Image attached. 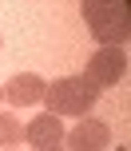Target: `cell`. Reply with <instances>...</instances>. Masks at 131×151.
<instances>
[{"label":"cell","instance_id":"1","mask_svg":"<svg viewBox=\"0 0 131 151\" xmlns=\"http://www.w3.org/2000/svg\"><path fill=\"white\" fill-rule=\"evenodd\" d=\"M79 12H84L87 32H92L103 48H119L127 40V32H131V4L127 0H115V4H95L92 0V4H84Z\"/></svg>","mask_w":131,"mask_h":151},{"label":"cell","instance_id":"2","mask_svg":"<svg viewBox=\"0 0 131 151\" xmlns=\"http://www.w3.org/2000/svg\"><path fill=\"white\" fill-rule=\"evenodd\" d=\"M44 99H48V107H52L56 119H60V115H87L95 107V99H100V88H95L87 76H64L52 88H44Z\"/></svg>","mask_w":131,"mask_h":151},{"label":"cell","instance_id":"3","mask_svg":"<svg viewBox=\"0 0 131 151\" xmlns=\"http://www.w3.org/2000/svg\"><path fill=\"white\" fill-rule=\"evenodd\" d=\"M127 76V56L123 48H100V52L92 56V64H87V80L95 83V88H115L119 80Z\"/></svg>","mask_w":131,"mask_h":151},{"label":"cell","instance_id":"4","mask_svg":"<svg viewBox=\"0 0 131 151\" xmlns=\"http://www.w3.org/2000/svg\"><path fill=\"white\" fill-rule=\"evenodd\" d=\"M107 143H111V127L103 119H92V115H84V119L64 135V147L68 151H103Z\"/></svg>","mask_w":131,"mask_h":151},{"label":"cell","instance_id":"5","mask_svg":"<svg viewBox=\"0 0 131 151\" xmlns=\"http://www.w3.org/2000/svg\"><path fill=\"white\" fill-rule=\"evenodd\" d=\"M24 135H28V143L36 151H64V123L56 119L52 111L36 115V119L24 127Z\"/></svg>","mask_w":131,"mask_h":151},{"label":"cell","instance_id":"6","mask_svg":"<svg viewBox=\"0 0 131 151\" xmlns=\"http://www.w3.org/2000/svg\"><path fill=\"white\" fill-rule=\"evenodd\" d=\"M36 96H44V83H40L36 76H20V80H12V88H8V99H12V104H32Z\"/></svg>","mask_w":131,"mask_h":151},{"label":"cell","instance_id":"7","mask_svg":"<svg viewBox=\"0 0 131 151\" xmlns=\"http://www.w3.org/2000/svg\"><path fill=\"white\" fill-rule=\"evenodd\" d=\"M4 135H12V123H8V119H0V143H8Z\"/></svg>","mask_w":131,"mask_h":151}]
</instances>
